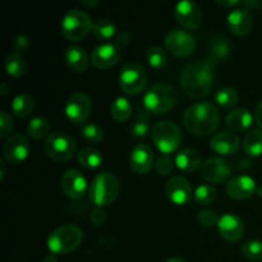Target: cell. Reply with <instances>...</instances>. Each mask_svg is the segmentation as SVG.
Segmentation results:
<instances>
[{
  "label": "cell",
  "mask_w": 262,
  "mask_h": 262,
  "mask_svg": "<svg viewBox=\"0 0 262 262\" xmlns=\"http://www.w3.org/2000/svg\"><path fill=\"white\" fill-rule=\"evenodd\" d=\"M255 120L258 127L262 128V101L256 106L255 110Z\"/></svg>",
  "instance_id": "7dc6e473"
},
{
  "label": "cell",
  "mask_w": 262,
  "mask_h": 262,
  "mask_svg": "<svg viewBox=\"0 0 262 262\" xmlns=\"http://www.w3.org/2000/svg\"><path fill=\"white\" fill-rule=\"evenodd\" d=\"M216 189L211 184H200L196 189H194V201L196 204L205 206V205H210L216 200Z\"/></svg>",
  "instance_id": "8d00e7d4"
},
{
  "label": "cell",
  "mask_w": 262,
  "mask_h": 262,
  "mask_svg": "<svg viewBox=\"0 0 262 262\" xmlns=\"http://www.w3.org/2000/svg\"><path fill=\"white\" fill-rule=\"evenodd\" d=\"M178 101L176 89L168 83H156L143 96V106L148 113L156 115L170 112Z\"/></svg>",
  "instance_id": "5b68a950"
},
{
  "label": "cell",
  "mask_w": 262,
  "mask_h": 262,
  "mask_svg": "<svg viewBox=\"0 0 262 262\" xmlns=\"http://www.w3.org/2000/svg\"><path fill=\"white\" fill-rule=\"evenodd\" d=\"M166 51L177 58H187L192 55L196 49V40L189 32L184 30H171L165 36Z\"/></svg>",
  "instance_id": "30bf717a"
},
{
  "label": "cell",
  "mask_w": 262,
  "mask_h": 262,
  "mask_svg": "<svg viewBox=\"0 0 262 262\" xmlns=\"http://www.w3.org/2000/svg\"><path fill=\"white\" fill-rule=\"evenodd\" d=\"M228 28L235 36H246L253 27V17L250 10L238 8L233 9L227 18Z\"/></svg>",
  "instance_id": "603a6c76"
},
{
  "label": "cell",
  "mask_w": 262,
  "mask_h": 262,
  "mask_svg": "<svg viewBox=\"0 0 262 262\" xmlns=\"http://www.w3.org/2000/svg\"><path fill=\"white\" fill-rule=\"evenodd\" d=\"M146 60L154 69H163L168 63L166 51L160 46H151L146 51Z\"/></svg>",
  "instance_id": "e575fe53"
},
{
  "label": "cell",
  "mask_w": 262,
  "mask_h": 262,
  "mask_svg": "<svg viewBox=\"0 0 262 262\" xmlns=\"http://www.w3.org/2000/svg\"><path fill=\"white\" fill-rule=\"evenodd\" d=\"M120 56V49L115 43L105 42L94 49L91 54V63L97 69H110L117 66Z\"/></svg>",
  "instance_id": "e0dca14e"
},
{
  "label": "cell",
  "mask_w": 262,
  "mask_h": 262,
  "mask_svg": "<svg viewBox=\"0 0 262 262\" xmlns=\"http://www.w3.org/2000/svg\"><path fill=\"white\" fill-rule=\"evenodd\" d=\"M214 100L219 106L224 107V109H232L239 101V95H238L237 90L232 89V87H223L215 92Z\"/></svg>",
  "instance_id": "d6a6232c"
},
{
  "label": "cell",
  "mask_w": 262,
  "mask_h": 262,
  "mask_svg": "<svg viewBox=\"0 0 262 262\" xmlns=\"http://www.w3.org/2000/svg\"><path fill=\"white\" fill-rule=\"evenodd\" d=\"M27 135L28 137L33 138V140H42V138H48L50 133V123L46 118L36 117L30 120L27 124Z\"/></svg>",
  "instance_id": "f546056e"
},
{
  "label": "cell",
  "mask_w": 262,
  "mask_h": 262,
  "mask_svg": "<svg viewBox=\"0 0 262 262\" xmlns=\"http://www.w3.org/2000/svg\"><path fill=\"white\" fill-rule=\"evenodd\" d=\"M150 113L147 110H141L137 115V119L130 127V133L135 138H145L150 132Z\"/></svg>",
  "instance_id": "836d02e7"
},
{
  "label": "cell",
  "mask_w": 262,
  "mask_h": 262,
  "mask_svg": "<svg viewBox=\"0 0 262 262\" xmlns=\"http://www.w3.org/2000/svg\"><path fill=\"white\" fill-rule=\"evenodd\" d=\"M174 164L179 170L184 173H192L202 165L201 154L194 148H184L177 154Z\"/></svg>",
  "instance_id": "d4e9b609"
},
{
  "label": "cell",
  "mask_w": 262,
  "mask_h": 262,
  "mask_svg": "<svg viewBox=\"0 0 262 262\" xmlns=\"http://www.w3.org/2000/svg\"><path fill=\"white\" fill-rule=\"evenodd\" d=\"M261 3L258 0H246V2H241V5H245V7H251V8H258Z\"/></svg>",
  "instance_id": "c3c4849f"
},
{
  "label": "cell",
  "mask_w": 262,
  "mask_h": 262,
  "mask_svg": "<svg viewBox=\"0 0 262 262\" xmlns=\"http://www.w3.org/2000/svg\"><path fill=\"white\" fill-rule=\"evenodd\" d=\"M227 194L233 200H247L256 193L255 179L250 176H235L228 182L227 184Z\"/></svg>",
  "instance_id": "ffe728a7"
},
{
  "label": "cell",
  "mask_w": 262,
  "mask_h": 262,
  "mask_svg": "<svg viewBox=\"0 0 262 262\" xmlns=\"http://www.w3.org/2000/svg\"><path fill=\"white\" fill-rule=\"evenodd\" d=\"M225 123L233 132H245L252 125L253 117L247 109H235L227 115Z\"/></svg>",
  "instance_id": "484cf974"
},
{
  "label": "cell",
  "mask_w": 262,
  "mask_h": 262,
  "mask_svg": "<svg viewBox=\"0 0 262 262\" xmlns=\"http://www.w3.org/2000/svg\"><path fill=\"white\" fill-rule=\"evenodd\" d=\"M130 40H132V37H130V33L127 32V31H123V32H120L119 35H118L117 40H115L114 43L119 49H123V48H127V46L129 45Z\"/></svg>",
  "instance_id": "f6af8a7d"
},
{
  "label": "cell",
  "mask_w": 262,
  "mask_h": 262,
  "mask_svg": "<svg viewBox=\"0 0 262 262\" xmlns=\"http://www.w3.org/2000/svg\"><path fill=\"white\" fill-rule=\"evenodd\" d=\"M217 230L223 239L228 242H238L245 234V224L237 215L225 214L217 223Z\"/></svg>",
  "instance_id": "7402d4cb"
},
{
  "label": "cell",
  "mask_w": 262,
  "mask_h": 262,
  "mask_svg": "<svg viewBox=\"0 0 262 262\" xmlns=\"http://www.w3.org/2000/svg\"><path fill=\"white\" fill-rule=\"evenodd\" d=\"M13 48H14V53L22 54L25 51H27V49L30 48V38L26 35H18L14 38V42H13Z\"/></svg>",
  "instance_id": "7bdbcfd3"
},
{
  "label": "cell",
  "mask_w": 262,
  "mask_h": 262,
  "mask_svg": "<svg viewBox=\"0 0 262 262\" xmlns=\"http://www.w3.org/2000/svg\"><path fill=\"white\" fill-rule=\"evenodd\" d=\"M64 59L69 68L77 73H82L89 68V64L91 59L89 58V54L83 48L77 45L69 46L64 53Z\"/></svg>",
  "instance_id": "cb8c5ba5"
},
{
  "label": "cell",
  "mask_w": 262,
  "mask_h": 262,
  "mask_svg": "<svg viewBox=\"0 0 262 262\" xmlns=\"http://www.w3.org/2000/svg\"><path fill=\"white\" fill-rule=\"evenodd\" d=\"M81 136L87 142L99 143L104 140V129L96 123H87L81 128Z\"/></svg>",
  "instance_id": "74e56055"
},
{
  "label": "cell",
  "mask_w": 262,
  "mask_h": 262,
  "mask_svg": "<svg viewBox=\"0 0 262 262\" xmlns=\"http://www.w3.org/2000/svg\"><path fill=\"white\" fill-rule=\"evenodd\" d=\"M129 165L130 169L136 174L145 176L150 173L154 166V154L152 150L145 143H138L130 151L129 156Z\"/></svg>",
  "instance_id": "44dd1931"
},
{
  "label": "cell",
  "mask_w": 262,
  "mask_h": 262,
  "mask_svg": "<svg viewBox=\"0 0 262 262\" xmlns=\"http://www.w3.org/2000/svg\"><path fill=\"white\" fill-rule=\"evenodd\" d=\"M243 151L247 156L257 158L262 154V130L252 129L245 136L242 142Z\"/></svg>",
  "instance_id": "4316f807"
},
{
  "label": "cell",
  "mask_w": 262,
  "mask_h": 262,
  "mask_svg": "<svg viewBox=\"0 0 262 262\" xmlns=\"http://www.w3.org/2000/svg\"><path fill=\"white\" fill-rule=\"evenodd\" d=\"M215 3H216L217 5H220V7H225V8L241 5V0H225V2H223V0H216Z\"/></svg>",
  "instance_id": "bcb514c9"
},
{
  "label": "cell",
  "mask_w": 262,
  "mask_h": 262,
  "mask_svg": "<svg viewBox=\"0 0 262 262\" xmlns=\"http://www.w3.org/2000/svg\"><path fill=\"white\" fill-rule=\"evenodd\" d=\"M168 199L178 206H186L193 197V191L189 182L182 176H173L165 184Z\"/></svg>",
  "instance_id": "9a60e30c"
},
{
  "label": "cell",
  "mask_w": 262,
  "mask_h": 262,
  "mask_svg": "<svg viewBox=\"0 0 262 262\" xmlns=\"http://www.w3.org/2000/svg\"><path fill=\"white\" fill-rule=\"evenodd\" d=\"M242 253L247 260L261 261L262 260V242L251 239L246 242L242 247Z\"/></svg>",
  "instance_id": "f35d334b"
},
{
  "label": "cell",
  "mask_w": 262,
  "mask_h": 262,
  "mask_svg": "<svg viewBox=\"0 0 262 262\" xmlns=\"http://www.w3.org/2000/svg\"><path fill=\"white\" fill-rule=\"evenodd\" d=\"M60 30L67 40L76 42L83 40L90 35V32L94 30V23L89 13L74 8L64 14L60 23Z\"/></svg>",
  "instance_id": "8992f818"
},
{
  "label": "cell",
  "mask_w": 262,
  "mask_h": 262,
  "mask_svg": "<svg viewBox=\"0 0 262 262\" xmlns=\"http://www.w3.org/2000/svg\"><path fill=\"white\" fill-rule=\"evenodd\" d=\"M166 262H187V261H184L183 258L181 257H170Z\"/></svg>",
  "instance_id": "db71d44e"
},
{
  "label": "cell",
  "mask_w": 262,
  "mask_h": 262,
  "mask_svg": "<svg viewBox=\"0 0 262 262\" xmlns=\"http://www.w3.org/2000/svg\"><path fill=\"white\" fill-rule=\"evenodd\" d=\"M90 222L96 227L105 224L106 222V212L101 209V207H95L90 214Z\"/></svg>",
  "instance_id": "ee69618b"
},
{
  "label": "cell",
  "mask_w": 262,
  "mask_h": 262,
  "mask_svg": "<svg viewBox=\"0 0 262 262\" xmlns=\"http://www.w3.org/2000/svg\"><path fill=\"white\" fill-rule=\"evenodd\" d=\"M110 114H112L113 119L118 123H123L129 119L132 115V105H130L129 100L125 97H118L112 104Z\"/></svg>",
  "instance_id": "4dcf8cb0"
},
{
  "label": "cell",
  "mask_w": 262,
  "mask_h": 262,
  "mask_svg": "<svg viewBox=\"0 0 262 262\" xmlns=\"http://www.w3.org/2000/svg\"><path fill=\"white\" fill-rule=\"evenodd\" d=\"M4 66H5V71H7V73L9 74L10 77H14V78L22 77L23 74L26 73V69H27L25 59L22 58L20 54H17V53L8 54L7 58H5Z\"/></svg>",
  "instance_id": "1f68e13d"
},
{
  "label": "cell",
  "mask_w": 262,
  "mask_h": 262,
  "mask_svg": "<svg viewBox=\"0 0 262 262\" xmlns=\"http://www.w3.org/2000/svg\"><path fill=\"white\" fill-rule=\"evenodd\" d=\"M83 232L74 224H64L56 228L48 238V248L54 255H67L81 246Z\"/></svg>",
  "instance_id": "277c9868"
},
{
  "label": "cell",
  "mask_w": 262,
  "mask_h": 262,
  "mask_svg": "<svg viewBox=\"0 0 262 262\" xmlns=\"http://www.w3.org/2000/svg\"><path fill=\"white\" fill-rule=\"evenodd\" d=\"M99 0H81V4L86 8H94L99 5Z\"/></svg>",
  "instance_id": "681fc988"
},
{
  "label": "cell",
  "mask_w": 262,
  "mask_h": 262,
  "mask_svg": "<svg viewBox=\"0 0 262 262\" xmlns=\"http://www.w3.org/2000/svg\"><path fill=\"white\" fill-rule=\"evenodd\" d=\"M230 50V42L229 38L222 32H217L210 38L209 46H207V56L205 60L215 68L216 66L222 64L223 61L227 60V58L229 56Z\"/></svg>",
  "instance_id": "ac0fdd59"
},
{
  "label": "cell",
  "mask_w": 262,
  "mask_h": 262,
  "mask_svg": "<svg viewBox=\"0 0 262 262\" xmlns=\"http://www.w3.org/2000/svg\"><path fill=\"white\" fill-rule=\"evenodd\" d=\"M210 147L220 156H233L239 151L241 141L235 133L224 130V132H219L212 136L210 141Z\"/></svg>",
  "instance_id": "d6986e66"
},
{
  "label": "cell",
  "mask_w": 262,
  "mask_h": 262,
  "mask_svg": "<svg viewBox=\"0 0 262 262\" xmlns=\"http://www.w3.org/2000/svg\"><path fill=\"white\" fill-rule=\"evenodd\" d=\"M30 150V142L25 136L13 135L3 145V156L12 165H18L28 158Z\"/></svg>",
  "instance_id": "4fadbf2b"
},
{
  "label": "cell",
  "mask_w": 262,
  "mask_h": 262,
  "mask_svg": "<svg viewBox=\"0 0 262 262\" xmlns=\"http://www.w3.org/2000/svg\"><path fill=\"white\" fill-rule=\"evenodd\" d=\"M219 216H217L216 211L210 209H205L202 211H200L199 214V222L201 223V225L206 228H212L215 225H217L219 223Z\"/></svg>",
  "instance_id": "60d3db41"
},
{
  "label": "cell",
  "mask_w": 262,
  "mask_h": 262,
  "mask_svg": "<svg viewBox=\"0 0 262 262\" xmlns=\"http://www.w3.org/2000/svg\"><path fill=\"white\" fill-rule=\"evenodd\" d=\"M60 187L69 199L81 200L87 192V181L79 170L68 169L61 176Z\"/></svg>",
  "instance_id": "2e32d148"
},
{
  "label": "cell",
  "mask_w": 262,
  "mask_h": 262,
  "mask_svg": "<svg viewBox=\"0 0 262 262\" xmlns=\"http://www.w3.org/2000/svg\"><path fill=\"white\" fill-rule=\"evenodd\" d=\"M43 146L48 158L55 163H67L76 154V142L66 132H53Z\"/></svg>",
  "instance_id": "ba28073f"
},
{
  "label": "cell",
  "mask_w": 262,
  "mask_h": 262,
  "mask_svg": "<svg viewBox=\"0 0 262 262\" xmlns=\"http://www.w3.org/2000/svg\"><path fill=\"white\" fill-rule=\"evenodd\" d=\"M42 262H59V261H58V257H56V255H54V253H49V255H46L45 257H43Z\"/></svg>",
  "instance_id": "f907efd6"
},
{
  "label": "cell",
  "mask_w": 262,
  "mask_h": 262,
  "mask_svg": "<svg viewBox=\"0 0 262 262\" xmlns=\"http://www.w3.org/2000/svg\"><path fill=\"white\" fill-rule=\"evenodd\" d=\"M174 17L177 22L186 30H196L202 23L201 8L197 3L188 2V0H184L176 5Z\"/></svg>",
  "instance_id": "5bb4252c"
},
{
  "label": "cell",
  "mask_w": 262,
  "mask_h": 262,
  "mask_svg": "<svg viewBox=\"0 0 262 262\" xmlns=\"http://www.w3.org/2000/svg\"><path fill=\"white\" fill-rule=\"evenodd\" d=\"M119 181L109 171L100 173L92 179L89 187V199L96 207L113 204L119 196Z\"/></svg>",
  "instance_id": "3957f363"
},
{
  "label": "cell",
  "mask_w": 262,
  "mask_h": 262,
  "mask_svg": "<svg viewBox=\"0 0 262 262\" xmlns=\"http://www.w3.org/2000/svg\"><path fill=\"white\" fill-rule=\"evenodd\" d=\"M155 169L156 171H158V174H160V176H169L174 169V161L171 160L168 155H161L160 158L156 160Z\"/></svg>",
  "instance_id": "ab89813d"
},
{
  "label": "cell",
  "mask_w": 262,
  "mask_h": 262,
  "mask_svg": "<svg viewBox=\"0 0 262 262\" xmlns=\"http://www.w3.org/2000/svg\"><path fill=\"white\" fill-rule=\"evenodd\" d=\"M33 107H35V100L31 95L23 92L13 99L12 112L14 117L19 118V119L28 117L33 112Z\"/></svg>",
  "instance_id": "83f0119b"
},
{
  "label": "cell",
  "mask_w": 262,
  "mask_h": 262,
  "mask_svg": "<svg viewBox=\"0 0 262 262\" xmlns=\"http://www.w3.org/2000/svg\"><path fill=\"white\" fill-rule=\"evenodd\" d=\"M77 159H78V163L83 168L91 170V169H96L101 165L102 160H104V156H102L101 151H99L97 148L83 147L82 150H79Z\"/></svg>",
  "instance_id": "f1b7e54d"
},
{
  "label": "cell",
  "mask_w": 262,
  "mask_h": 262,
  "mask_svg": "<svg viewBox=\"0 0 262 262\" xmlns=\"http://www.w3.org/2000/svg\"><path fill=\"white\" fill-rule=\"evenodd\" d=\"M147 83V74L143 67L136 61H128L119 74V86L128 95H137L143 91Z\"/></svg>",
  "instance_id": "9c48e42d"
},
{
  "label": "cell",
  "mask_w": 262,
  "mask_h": 262,
  "mask_svg": "<svg viewBox=\"0 0 262 262\" xmlns=\"http://www.w3.org/2000/svg\"><path fill=\"white\" fill-rule=\"evenodd\" d=\"M183 124L189 133L205 137L216 130L220 123V113L212 102H196L183 114Z\"/></svg>",
  "instance_id": "7a4b0ae2"
},
{
  "label": "cell",
  "mask_w": 262,
  "mask_h": 262,
  "mask_svg": "<svg viewBox=\"0 0 262 262\" xmlns=\"http://www.w3.org/2000/svg\"><path fill=\"white\" fill-rule=\"evenodd\" d=\"M233 168L228 160L223 158H210L201 165V176L205 181L212 184H222L232 176Z\"/></svg>",
  "instance_id": "7c38bea8"
},
{
  "label": "cell",
  "mask_w": 262,
  "mask_h": 262,
  "mask_svg": "<svg viewBox=\"0 0 262 262\" xmlns=\"http://www.w3.org/2000/svg\"><path fill=\"white\" fill-rule=\"evenodd\" d=\"M12 130H13L12 118H10V115H8L7 112L2 110V112H0V138H2V140L7 138L8 136L10 135Z\"/></svg>",
  "instance_id": "b9f144b4"
},
{
  "label": "cell",
  "mask_w": 262,
  "mask_h": 262,
  "mask_svg": "<svg viewBox=\"0 0 262 262\" xmlns=\"http://www.w3.org/2000/svg\"><path fill=\"white\" fill-rule=\"evenodd\" d=\"M151 137L156 148L163 155L176 152L181 147L183 140L179 127L170 120H161L156 123L151 130Z\"/></svg>",
  "instance_id": "52a82bcc"
},
{
  "label": "cell",
  "mask_w": 262,
  "mask_h": 262,
  "mask_svg": "<svg viewBox=\"0 0 262 262\" xmlns=\"http://www.w3.org/2000/svg\"><path fill=\"white\" fill-rule=\"evenodd\" d=\"M92 32L99 40L109 41L117 32V26L110 19H100L96 23H94Z\"/></svg>",
  "instance_id": "d590c367"
},
{
  "label": "cell",
  "mask_w": 262,
  "mask_h": 262,
  "mask_svg": "<svg viewBox=\"0 0 262 262\" xmlns=\"http://www.w3.org/2000/svg\"><path fill=\"white\" fill-rule=\"evenodd\" d=\"M256 194H257L260 199H262V186H258L257 189H256Z\"/></svg>",
  "instance_id": "11a10c76"
},
{
  "label": "cell",
  "mask_w": 262,
  "mask_h": 262,
  "mask_svg": "<svg viewBox=\"0 0 262 262\" xmlns=\"http://www.w3.org/2000/svg\"><path fill=\"white\" fill-rule=\"evenodd\" d=\"M8 92H10V87L8 86L7 83H3L2 87H0V94H2L3 96H5V95H7Z\"/></svg>",
  "instance_id": "816d5d0a"
},
{
  "label": "cell",
  "mask_w": 262,
  "mask_h": 262,
  "mask_svg": "<svg viewBox=\"0 0 262 262\" xmlns=\"http://www.w3.org/2000/svg\"><path fill=\"white\" fill-rule=\"evenodd\" d=\"M206 60H197L187 64L181 73V87L184 94L193 100L205 99L214 86V72Z\"/></svg>",
  "instance_id": "6da1fadb"
},
{
  "label": "cell",
  "mask_w": 262,
  "mask_h": 262,
  "mask_svg": "<svg viewBox=\"0 0 262 262\" xmlns=\"http://www.w3.org/2000/svg\"><path fill=\"white\" fill-rule=\"evenodd\" d=\"M0 168H2V173H0V181H4L7 170H5V163L3 160H0Z\"/></svg>",
  "instance_id": "f5cc1de1"
},
{
  "label": "cell",
  "mask_w": 262,
  "mask_h": 262,
  "mask_svg": "<svg viewBox=\"0 0 262 262\" xmlns=\"http://www.w3.org/2000/svg\"><path fill=\"white\" fill-rule=\"evenodd\" d=\"M92 113V101L84 92H74L66 102V115L73 124H82Z\"/></svg>",
  "instance_id": "8fae6325"
}]
</instances>
